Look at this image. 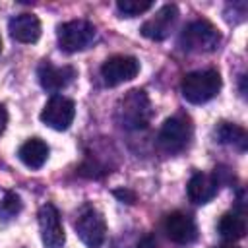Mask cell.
I'll list each match as a JSON object with an SVG mask.
<instances>
[{
  "instance_id": "1",
  "label": "cell",
  "mask_w": 248,
  "mask_h": 248,
  "mask_svg": "<svg viewBox=\"0 0 248 248\" xmlns=\"http://www.w3.org/2000/svg\"><path fill=\"white\" fill-rule=\"evenodd\" d=\"M151 103L145 91L132 89L128 91L116 107V120L126 130H141L151 120Z\"/></svg>"
},
{
  "instance_id": "2",
  "label": "cell",
  "mask_w": 248,
  "mask_h": 248,
  "mask_svg": "<svg viewBox=\"0 0 248 248\" xmlns=\"http://www.w3.org/2000/svg\"><path fill=\"white\" fill-rule=\"evenodd\" d=\"M221 89V76L217 70H198L184 76L180 91L182 97L192 105L211 101Z\"/></svg>"
},
{
  "instance_id": "3",
  "label": "cell",
  "mask_w": 248,
  "mask_h": 248,
  "mask_svg": "<svg viewBox=\"0 0 248 248\" xmlns=\"http://www.w3.org/2000/svg\"><path fill=\"white\" fill-rule=\"evenodd\" d=\"M178 43L188 52H211L219 46L221 33L211 21L196 19V21H190L182 29Z\"/></svg>"
},
{
  "instance_id": "4",
  "label": "cell",
  "mask_w": 248,
  "mask_h": 248,
  "mask_svg": "<svg viewBox=\"0 0 248 248\" xmlns=\"http://www.w3.org/2000/svg\"><path fill=\"white\" fill-rule=\"evenodd\" d=\"M95 35L97 29L93 23L85 19H72L58 27L56 39H58V46L64 52H79L85 50L95 41Z\"/></svg>"
},
{
  "instance_id": "5",
  "label": "cell",
  "mask_w": 248,
  "mask_h": 248,
  "mask_svg": "<svg viewBox=\"0 0 248 248\" xmlns=\"http://www.w3.org/2000/svg\"><path fill=\"white\" fill-rule=\"evenodd\" d=\"M192 140V122L184 114H174L165 120L159 130V145L167 153H178L186 149Z\"/></svg>"
},
{
  "instance_id": "6",
  "label": "cell",
  "mask_w": 248,
  "mask_h": 248,
  "mask_svg": "<svg viewBox=\"0 0 248 248\" xmlns=\"http://www.w3.org/2000/svg\"><path fill=\"white\" fill-rule=\"evenodd\" d=\"M76 232L87 248H99L107 236V223L99 209L85 205L76 219Z\"/></svg>"
},
{
  "instance_id": "7",
  "label": "cell",
  "mask_w": 248,
  "mask_h": 248,
  "mask_svg": "<svg viewBox=\"0 0 248 248\" xmlns=\"http://www.w3.org/2000/svg\"><path fill=\"white\" fill-rule=\"evenodd\" d=\"M76 116V105L64 95H52L41 110V120L52 130H68Z\"/></svg>"
},
{
  "instance_id": "8",
  "label": "cell",
  "mask_w": 248,
  "mask_h": 248,
  "mask_svg": "<svg viewBox=\"0 0 248 248\" xmlns=\"http://www.w3.org/2000/svg\"><path fill=\"white\" fill-rule=\"evenodd\" d=\"M140 72V62L134 56H126V54H116L105 60V64L101 66V78L103 83L108 87L120 85L124 81H130L138 76Z\"/></svg>"
},
{
  "instance_id": "9",
  "label": "cell",
  "mask_w": 248,
  "mask_h": 248,
  "mask_svg": "<svg viewBox=\"0 0 248 248\" xmlns=\"http://www.w3.org/2000/svg\"><path fill=\"white\" fill-rule=\"evenodd\" d=\"M39 231L41 240L46 248H62L66 242L64 227L60 221V213L52 203H45L39 209Z\"/></svg>"
},
{
  "instance_id": "10",
  "label": "cell",
  "mask_w": 248,
  "mask_h": 248,
  "mask_svg": "<svg viewBox=\"0 0 248 248\" xmlns=\"http://www.w3.org/2000/svg\"><path fill=\"white\" fill-rule=\"evenodd\" d=\"M176 19H178V8L174 4H165L153 17H149L141 25V35L151 41H163L170 35Z\"/></svg>"
},
{
  "instance_id": "11",
  "label": "cell",
  "mask_w": 248,
  "mask_h": 248,
  "mask_svg": "<svg viewBox=\"0 0 248 248\" xmlns=\"http://www.w3.org/2000/svg\"><path fill=\"white\" fill-rule=\"evenodd\" d=\"M37 78L43 89L56 93V91L66 89L74 81L76 70L72 66H54L48 60H43L37 68Z\"/></svg>"
},
{
  "instance_id": "12",
  "label": "cell",
  "mask_w": 248,
  "mask_h": 248,
  "mask_svg": "<svg viewBox=\"0 0 248 248\" xmlns=\"http://www.w3.org/2000/svg\"><path fill=\"white\" fill-rule=\"evenodd\" d=\"M165 232L176 244H190L198 236V227L190 215L182 211H172L165 219Z\"/></svg>"
},
{
  "instance_id": "13",
  "label": "cell",
  "mask_w": 248,
  "mask_h": 248,
  "mask_svg": "<svg viewBox=\"0 0 248 248\" xmlns=\"http://www.w3.org/2000/svg\"><path fill=\"white\" fill-rule=\"evenodd\" d=\"M8 31L19 43H35L41 37V21L33 14H19L10 19Z\"/></svg>"
},
{
  "instance_id": "14",
  "label": "cell",
  "mask_w": 248,
  "mask_h": 248,
  "mask_svg": "<svg viewBox=\"0 0 248 248\" xmlns=\"http://www.w3.org/2000/svg\"><path fill=\"white\" fill-rule=\"evenodd\" d=\"M219 190V180L215 174L196 172L188 182V198L194 203H207Z\"/></svg>"
},
{
  "instance_id": "15",
  "label": "cell",
  "mask_w": 248,
  "mask_h": 248,
  "mask_svg": "<svg viewBox=\"0 0 248 248\" xmlns=\"http://www.w3.org/2000/svg\"><path fill=\"white\" fill-rule=\"evenodd\" d=\"M19 161L29 169H41L48 159V145L41 138H31L25 143H21L17 151Z\"/></svg>"
},
{
  "instance_id": "16",
  "label": "cell",
  "mask_w": 248,
  "mask_h": 248,
  "mask_svg": "<svg viewBox=\"0 0 248 248\" xmlns=\"http://www.w3.org/2000/svg\"><path fill=\"white\" fill-rule=\"evenodd\" d=\"M217 231H219L221 238H225L229 242H234V240H240L244 236V232H246V221H244V217L240 213L229 211V213H225L219 219Z\"/></svg>"
},
{
  "instance_id": "17",
  "label": "cell",
  "mask_w": 248,
  "mask_h": 248,
  "mask_svg": "<svg viewBox=\"0 0 248 248\" xmlns=\"http://www.w3.org/2000/svg\"><path fill=\"white\" fill-rule=\"evenodd\" d=\"M215 138H217V141H221L225 145H232L240 151H244L248 145V138H246L244 128H240L232 122H221L215 128Z\"/></svg>"
},
{
  "instance_id": "18",
  "label": "cell",
  "mask_w": 248,
  "mask_h": 248,
  "mask_svg": "<svg viewBox=\"0 0 248 248\" xmlns=\"http://www.w3.org/2000/svg\"><path fill=\"white\" fill-rule=\"evenodd\" d=\"M116 8L124 17H134V16H140L147 10H151L153 2L151 0H118Z\"/></svg>"
},
{
  "instance_id": "19",
  "label": "cell",
  "mask_w": 248,
  "mask_h": 248,
  "mask_svg": "<svg viewBox=\"0 0 248 248\" xmlns=\"http://www.w3.org/2000/svg\"><path fill=\"white\" fill-rule=\"evenodd\" d=\"M0 209H2V213H6V215H16V213L21 209V200H19V196L8 192V194L4 196V200L0 202Z\"/></svg>"
},
{
  "instance_id": "20",
  "label": "cell",
  "mask_w": 248,
  "mask_h": 248,
  "mask_svg": "<svg viewBox=\"0 0 248 248\" xmlns=\"http://www.w3.org/2000/svg\"><path fill=\"white\" fill-rule=\"evenodd\" d=\"M114 196H116V198H120L122 202L126 200V203H132V202H134V194H132V192H128V190H116V192H114Z\"/></svg>"
},
{
  "instance_id": "21",
  "label": "cell",
  "mask_w": 248,
  "mask_h": 248,
  "mask_svg": "<svg viewBox=\"0 0 248 248\" xmlns=\"http://www.w3.org/2000/svg\"><path fill=\"white\" fill-rule=\"evenodd\" d=\"M6 122H8V112H6V107L0 105V134H2L4 128H6Z\"/></svg>"
},
{
  "instance_id": "22",
  "label": "cell",
  "mask_w": 248,
  "mask_h": 248,
  "mask_svg": "<svg viewBox=\"0 0 248 248\" xmlns=\"http://www.w3.org/2000/svg\"><path fill=\"white\" fill-rule=\"evenodd\" d=\"M219 248H238V246H234V244H225V246H219Z\"/></svg>"
},
{
  "instance_id": "23",
  "label": "cell",
  "mask_w": 248,
  "mask_h": 248,
  "mask_svg": "<svg viewBox=\"0 0 248 248\" xmlns=\"http://www.w3.org/2000/svg\"><path fill=\"white\" fill-rule=\"evenodd\" d=\"M0 50H2V39H0Z\"/></svg>"
}]
</instances>
